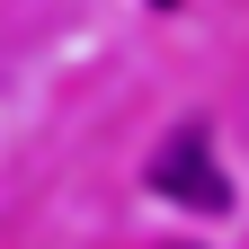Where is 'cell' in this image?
Wrapping results in <instances>:
<instances>
[{"label": "cell", "instance_id": "6da1fadb", "mask_svg": "<svg viewBox=\"0 0 249 249\" xmlns=\"http://www.w3.org/2000/svg\"><path fill=\"white\" fill-rule=\"evenodd\" d=\"M151 187L178 196V205H196V213H231V178H223V160H213L205 124H178V134L151 151Z\"/></svg>", "mask_w": 249, "mask_h": 249}, {"label": "cell", "instance_id": "7a4b0ae2", "mask_svg": "<svg viewBox=\"0 0 249 249\" xmlns=\"http://www.w3.org/2000/svg\"><path fill=\"white\" fill-rule=\"evenodd\" d=\"M160 9H169V0H160Z\"/></svg>", "mask_w": 249, "mask_h": 249}]
</instances>
